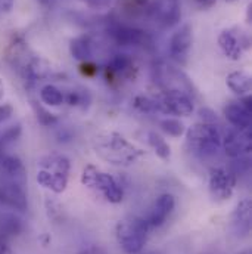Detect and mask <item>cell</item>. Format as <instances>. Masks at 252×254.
I'll list each match as a JSON object with an SVG mask.
<instances>
[{
    "instance_id": "obj_40",
    "label": "cell",
    "mask_w": 252,
    "mask_h": 254,
    "mask_svg": "<svg viewBox=\"0 0 252 254\" xmlns=\"http://www.w3.org/2000/svg\"><path fill=\"white\" fill-rule=\"evenodd\" d=\"M226 1H229V3H233V1H236V0H226Z\"/></svg>"
},
{
    "instance_id": "obj_30",
    "label": "cell",
    "mask_w": 252,
    "mask_h": 254,
    "mask_svg": "<svg viewBox=\"0 0 252 254\" xmlns=\"http://www.w3.org/2000/svg\"><path fill=\"white\" fill-rule=\"evenodd\" d=\"M115 0H84L90 9H108L114 4Z\"/></svg>"
},
{
    "instance_id": "obj_36",
    "label": "cell",
    "mask_w": 252,
    "mask_h": 254,
    "mask_svg": "<svg viewBox=\"0 0 252 254\" xmlns=\"http://www.w3.org/2000/svg\"><path fill=\"white\" fill-rule=\"evenodd\" d=\"M193 1H195L198 6H201V7H203V9H205V7H211L217 0H193Z\"/></svg>"
},
{
    "instance_id": "obj_27",
    "label": "cell",
    "mask_w": 252,
    "mask_h": 254,
    "mask_svg": "<svg viewBox=\"0 0 252 254\" xmlns=\"http://www.w3.org/2000/svg\"><path fill=\"white\" fill-rule=\"evenodd\" d=\"M65 101L77 108H86L90 102V96L87 93V90L83 89H75L72 92H69L68 95H65Z\"/></svg>"
},
{
    "instance_id": "obj_34",
    "label": "cell",
    "mask_w": 252,
    "mask_h": 254,
    "mask_svg": "<svg viewBox=\"0 0 252 254\" xmlns=\"http://www.w3.org/2000/svg\"><path fill=\"white\" fill-rule=\"evenodd\" d=\"M15 0H0V15L9 13L13 7Z\"/></svg>"
},
{
    "instance_id": "obj_22",
    "label": "cell",
    "mask_w": 252,
    "mask_h": 254,
    "mask_svg": "<svg viewBox=\"0 0 252 254\" xmlns=\"http://www.w3.org/2000/svg\"><path fill=\"white\" fill-rule=\"evenodd\" d=\"M24 229L22 220L15 214H1L0 216V238L9 240L10 237H15L21 234Z\"/></svg>"
},
{
    "instance_id": "obj_11",
    "label": "cell",
    "mask_w": 252,
    "mask_h": 254,
    "mask_svg": "<svg viewBox=\"0 0 252 254\" xmlns=\"http://www.w3.org/2000/svg\"><path fill=\"white\" fill-rule=\"evenodd\" d=\"M158 113L167 116L188 117L193 113V101L183 93H162L156 98Z\"/></svg>"
},
{
    "instance_id": "obj_28",
    "label": "cell",
    "mask_w": 252,
    "mask_h": 254,
    "mask_svg": "<svg viewBox=\"0 0 252 254\" xmlns=\"http://www.w3.org/2000/svg\"><path fill=\"white\" fill-rule=\"evenodd\" d=\"M159 125L167 134H170L173 137H180L185 133V125L177 119H165Z\"/></svg>"
},
{
    "instance_id": "obj_39",
    "label": "cell",
    "mask_w": 252,
    "mask_h": 254,
    "mask_svg": "<svg viewBox=\"0 0 252 254\" xmlns=\"http://www.w3.org/2000/svg\"><path fill=\"white\" fill-rule=\"evenodd\" d=\"M239 254H251V252L250 250H245V252H241Z\"/></svg>"
},
{
    "instance_id": "obj_8",
    "label": "cell",
    "mask_w": 252,
    "mask_h": 254,
    "mask_svg": "<svg viewBox=\"0 0 252 254\" xmlns=\"http://www.w3.org/2000/svg\"><path fill=\"white\" fill-rule=\"evenodd\" d=\"M238 176L229 169V167H215L211 170L209 175V193L217 201H226L229 199L236 187Z\"/></svg>"
},
{
    "instance_id": "obj_10",
    "label": "cell",
    "mask_w": 252,
    "mask_h": 254,
    "mask_svg": "<svg viewBox=\"0 0 252 254\" xmlns=\"http://www.w3.org/2000/svg\"><path fill=\"white\" fill-rule=\"evenodd\" d=\"M149 12L155 22H158L162 28H171L177 25L182 18L179 0H153L149 4Z\"/></svg>"
},
{
    "instance_id": "obj_26",
    "label": "cell",
    "mask_w": 252,
    "mask_h": 254,
    "mask_svg": "<svg viewBox=\"0 0 252 254\" xmlns=\"http://www.w3.org/2000/svg\"><path fill=\"white\" fill-rule=\"evenodd\" d=\"M121 9L128 15H140L149 7V0H118Z\"/></svg>"
},
{
    "instance_id": "obj_12",
    "label": "cell",
    "mask_w": 252,
    "mask_h": 254,
    "mask_svg": "<svg viewBox=\"0 0 252 254\" xmlns=\"http://www.w3.org/2000/svg\"><path fill=\"white\" fill-rule=\"evenodd\" d=\"M192 43H193L192 27H190L189 24H185L170 39L168 52H170L171 60L174 63L180 64V65H185V64L188 63V60H189Z\"/></svg>"
},
{
    "instance_id": "obj_23",
    "label": "cell",
    "mask_w": 252,
    "mask_h": 254,
    "mask_svg": "<svg viewBox=\"0 0 252 254\" xmlns=\"http://www.w3.org/2000/svg\"><path fill=\"white\" fill-rule=\"evenodd\" d=\"M40 101L48 107H59L65 102V93L55 84H45L40 89Z\"/></svg>"
},
{
    "instance_id": "obj_2",
    "label": "cell",
    "mask_w": 252,
    "mask_h": 254,
    "mask_svg": "<svg viewBox=\"0 0 252 254\" xmlns=\"http://www.w3.org/2000/svg\"><path fill=\"white\" fill-rule=\"evenodd\" d=\"M37 184L43 188L61 193L66 190L71 163L62 154H49L39 160Z\"/></svg>"
},
{
    "instance_id": "obj_13",
    "label": "cell",
    "mask_w": 252,
    "mask_h": 254,
    "mask_svg": "<svg viewBox=\"0 0 252 254\" xmlns=\"http://www.w3.org/2000/svg\"><path fill=\"white\" fill-rule=\"evenodd\" d=\"M251 222H252V202L250 198L241 199L232 214L230 220V228L232 232L238 238H245L251 232Z\"/></svg>"
},
{
    "instance_id": "obj_33",
    "label": "cell",
    "mask_w": 252,
    "mask_h": 254,
    "mask_svg": "<svg viewBox=\"0 0 252 254\" xmlns=\"http://www.w3.org/2000/svg\"><path fill=\"white\" fill-rule=\"evenodd\" d=\"M81 72H83V74H86V75H93V74H96V72H98V68H96V65H95L93 63L86 61V63L81 65Z\"/></svg>"
},
{
    "instance_id": "obj_14",
    "label": "cell",
    "mask_w": 252,
    "mask_h": 254,
    "mask_svg": "<svg viewBox=\"0 0 252 254\" xmlns=\"http://www.w3.org/2000/svg\"><path fill=\"white\" fill-rule=\"evenodd\" d=\"M0 204H4L13 210L25 211L28 207L27 202V193L24 190V185L1 181L0 182Z\"/></svg>"
},
{
    "instance_id": "obj_5",
    "label": "cell",
    "mask_w": 252,
    "mask_h": 254,
    "mask_svg": "<svg viewBox=\"0 0 252 254\" xmlns=\"http://www.w3.org/2000/svg\"><path fill=\"white\" fill-rule=\"evenodd\" d=\"M81 184L89 190L101 193L111 204H118L124 198V190L120 182L111 175L96 169L95 166L84 167L81 175Z\"/></svg>"
},
{
    "instance_id": "obj_6",
    "label": "cell",
    "mask_w": 252,
    "mask_h": 254,
    "mask_svg": "<svg viewBox=\"0 0 252 254\" xmlns=\"http://www.w3.org/2000/svg\"><path fill=\"white\" fill-rule=\"evenodd\" d=\"M152 75L155 83L162 89V93H183L190 98L195 95L188 75L173 65L165 63L155 64L152 68Z\"/></svg>"
},
{
    "instance_id": "obj_31",
    "label": "cell",
    "mask_w": 252,
    "mask_h": 254,
    "mask_svg": "<svg viewBox=\"0 0 252 254\" xmlns=\"http://www.w3.org/2000/svg\"><path fill=\"white\" fill-rule=\"evenodd\" d=\"M13 107L10 104H1L0 105V125L6 123L13 116Z\"/></svg>"
},
{
    "instance_id": "obj_35",
    "label": "cell",
    "mask_w": 252,
    "mask_h": 254,
    "mask_svg": "<svg viewBox=\"0 0 252 254\" xmlns=\"http://www.w3.org/2000/svg\"><path fill=\"white\" fill-rule=\"evenodd\" d=\"M78 254H108L102 247H98V246H92V247H87L84 250H81Z\"/></svg>"
},
{
    "instance_id": "obj_37",
    "label": "cell",
    "mask_w": 252,
    "mask_h": 254,
    "mask_svg": "<svg viewBox=\"0 0 252 254\" xmlns=\"http://www.w3.org/2000/svg\"><path fill=\"white\" fill-rule=\"evenodd\" d=\"M37 1H39L40 4H43V6H52L55 0H37Z\"/></svg>"
},
{
    "instance_id": "obj_18",
    "label": "cell",
    "mask_w": 252,
    "mask_h": 254,
    "mask_svg": "<svg viewBox=\"0 0 252 254\" xmlns=\"http://www.w3.org/2000/svg\"><path fill=\"white\" fill-rule=\"evenodd\" d=\"M106 72L115 80H130L134 78L137 68L128 55H115V58L108 64Z\"/></svg>"
},
{
    "instance_id": "obj_38",
    "label": "cell",
    "mask_w": 252,
    "mask_h": 254,
    "mask_svg": "<svg viewBox=\"0 0 252 254\" xmlns=\"http://www.w3.org/2000/svg\"><path fill=\"white\" fill-rule=\"evenodd\" d=\"M3 95H4V84H3V81L0 80V99L3 98Z\"/></svg>"
},
{
    "instance_id": "obj_25",
    "label": "cell",
    "mask_w": 252,
    "mask_h": 254,
    "mask_svg": "<svg viewBox=\"0 0 252 254\" xmlns=\"http://www.w3.org/2000/svg\"><path fill=\"white\" fill-rule=\"evenodd\" d=\"M133 105L136 110H139L140 113H145V114H156L158 113L156 99L149 98V96H143V95L136 96L133 101Z\"/></svg>"
},
{
    "instance_id": "obj_16",
    "label": "cell",
    "mask_w": 252,
    "mask_h": 254,
    "mask_svg": "<svg viewBox=\"0 0 252 254\" xmlns=\"http://www.w3.org/2000/svg\"><path fill=\"white\" fill-rule=\"evenodd\" d=\"M0 175L1 181H9L19 185H25L27 181V173L22 161L16 155H7L3 152L0 154Z\"/></svg>"
},
{
    "instance_id": "obj_7",
    "label": "cell",
    "mask_w": 252,
    "mask_h": 254,
    "mask_svg": "<svg viewBox=\"0 0 252 254\" xmlns=\"http://www.w3.org/2000/svg\"><path fill=\"white\" fill-rule=\"evenodd\" d=\"M221 146L224 148L226 155L230 158L250 155L252 148V128L232 127L224 137H221Z\"/></svg>"
},
{
    "instance_id": "obj_21",
    "label": "cell",
    "mask_w": 252,
    "mask_h": 254,
    "mask_svg": "<svg viewBox=\"0 0 252 254\" xmlns=\"http://www.w3.org/2000/svg\"><path fill=\"white\" fill-rule=\"evenodd\" d=\"M69 52L77 61H90L93 57V42L89 36H80L71 40Z\"/></svg>"
},
{
    "instance_id": "obj_17",
    "label": "cell",
    "mask_w": 252,
    "mask_h": 254,
    "mask_svg": "<svg viewBox=\"0 0 252 254\" xmlns=\"http://www.w3.org/2000/svg\"><path fill=\"white\" fill-rule=\"evenodd\" d=\"M109 34L114 39V42L120 46H139L148 42V36L145 31L124 25H117L111 28Z\"/></svg>"
},
{
    "instance_id": "obj_15",
    "label": "cell",
    "mask_w": 252,
    "mask_h": 254,
    "mask_svg": "<svg viewBox=\"0 0 252 254\" xmlns=\"http://www.w3.org/2000/svg\"><path fill=\"white\" fill-rule=\"evenodd\" d=\"M174 205H176V199L171 193H162L159 195L155 202L152 204L151 210H149V214L146 217V222L151 228H159L162 226L168 216L173 213L174 210Z\"/></svg>"
},
{
    "instance_id": "obj_3",
    "label": "cell",
    "mask_w": 252,
    "mask_h": 254,
    "mask_svg": "<svg viewBox=\"0 0 252 254\" xmlns=\"http://www.w3.org/2000/svg\"><path fill=\"white\" fill-rule=\"evenodd\" d=\"M151 226L145 217L127 216L117 223L115 235L120 247L126 254H139L148 240Z\"/></svg>"
},
{
    "instance_id": "obj_4",
    "label": "cell",
    "mask_w": 252,
    "mask_h": 254,
    "mask_svg": "<svg viewBox=\"0 0 252 254\" xmlns=\"http://www.w3.org/2000/svg\"><path fill=\"white\" fill-rule=\"evenodd\" d=\"M189 149L199 158H211L221 148V134L212 123H196L186 133Z\"/></svg>"
},
{
    "instance_id": "obj_29",
    "label": "cell",
    "mask_w": 252,
    "mask_h": 254,
    "mask_svg": "<svg viewBox=\"0 0 252 254\" xmlns=\"http://www.w3.org/2000/svg\"><path fill=\"white\" fill-rule=\"evenodd\" d=\"M34 108H36V114H37V120L43 125V126H53L56 122H58V117L53 114V113H50V111H48L45 107H42V105H34Z\"/></svg>"
},
{
    "instance_id": "obj_9",
    "label": "cell",
    "mask_w": 252,
    "mask_h": 254,
    "mask_svg": "<svg viewBox=\"0 0 252 254\" xmlns=\"http://www.w3.org/2000/svg\"><path fill=\"white\" fill-rule=\"evenodd\" d=\"M218 46L229 60L239 61L244 57V52L250 49V39L238 28H227L220 33Z\"/></svg>"
},
{
    "instance_id": "obj_20",
    "label": "cell",
    "mask_w": 252,
    "mask_h": 254,
    "mask_svg": "<svg viewBox=\"0 0 252 254\" xmlns=\"http://www.w3.org/2000/svg\"><path fill=\"white\" fill-rule=\"evenodd\" d=\"M226 84L236 95L247 96V95H250L252 87L251 75L248 72H245V71H233V72H230L227 75Z\"/></svg>"
},
{
    "instance_id": "obj_19",
    "label": "cell",
    "mask_w": 252,
    "mask_h": 254,
    "mask_svg": "<svg viewBox=\"0 0 252 254\" xmlns=\"http://www.w3.org/2000/svg\"><path fill=\"white\" fill-rule=\"evenodd\" d=\"M224 116L235 128H251V110H248L242 102H230L224 108Z\"/></svg>"
},
{
    "instance_id": "obj_1",
    "label": "cell",
    "mask_w": 252,
    "mask_h": 254,
    "mask_svg": "<svg viewBox=\"0 0 252 254\" xmlns=\"http://www.w3.org/2000/svg\"><path fill=\"white\" fill-rule=\"evenodd\" d=\"M93 149L103 161L114 166H131L142 155L143 151L128 142L117 131H101L93 137Z\"/></svg>"
},
{
    "instance_id": "obj_24",
    "label": "cell",
    "mask_w": 252,
    "mask_h": 254,
    "mask_svg": "<svg viewBox=\"0 0 252 254\" xmlns=\"http://www.w3.org/2000/svg\"><path fill=\"white\" fill-rule=\"evenodd\" d=\"M148 142H149V145L152 146V149L155 151V154L161 158V160H164V161H167V160H170V157H171V149H170V145L165 142V139H162L158 133H155V131H149L148 133Z\"/></svg>"
},
{
    "instance_id": "obj_32",
    "label": "cell",
    "mask_w": 252,
    "mask_h": 254,
    "mask_svg": "<svg viewBox=\"0 0 252 254\" xmlns=\"http://www.w3.org/2000/svg\"><path fill=\"white\" fill-rule=\"evenodd\" d=\"M199 114H201V119H202V122L203 123H215L217 122V117H215V114L211 111V110H208V108H203V110H201L199 111Z\"/></svg>"
}]
</instances>
